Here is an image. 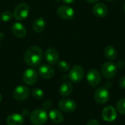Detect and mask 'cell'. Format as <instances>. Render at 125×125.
<instances>
[{
  "label": "cell",
  "mask_w": 125,
  "mask_h": 125,
  "mask_svg": "<svg viewBox=\"0 0 125 125\" xmlns=\"http://www.w3.org/2000/svg\"><path fill=\"white\" fill-rule=\"evenodd\" d=\"M42 59V49L36 45L29 48L24 53V60L26 63L31 67L38 66L40 64Z\"/></svg>",
  "instance_id": "1"
},
{
  "label": "cell",
  "mask_w": 125,
  "mask_h": 125,
  "mask_svg": "<svg viewBox=\"0 0 125 125\" xmlns=\"http://www.w3.org/2000/svg\"><path fill=\"white\" fill-rule=\"evenodd\" d=\"M47 119L48 114L44 109H36L30 114V121L34 125H44Z\"/></svg>",
  "instance_id": "2"
},
{
  "label": "cell",
  "mask_w": 125,
  "mask_h": 125,
  "mask_svg": "<svg viewBox=\"0 0 125 125\" xmlns=\"http://www.w3.org/2000/svg\"><path fill=\"white\" fill-rule=\"evenodd\" d=\"M29 14V7L26 3L18 4L13 12V18L17 21L26 19Z\"/></svg>",
  "instance_id": "3"
},
{
  "label": "cell",
  "mask_w": 125,
  "mask_h": 125,
  "mask_svg": "<svg viewBox=\"0 0 125 125\" xmlns=\"http://www.w3.org/2000/svg\"><path fill=\"white\" fill-rule=\"evenodd\" d=\"M117 71V66L112 62H106L101 67V73L105 78H113Z\"/></svg>",
  "instance_id": "4"
},
{
  "label": "cell",
  "mask_w": 125,
  "mask_h": 125,
  "mask_svg": "<svg viewBox=\"0 0 125 125\" xmlns=\"http://www.w3.org/2000/svg\"><path fill=\"white\" fill-rule=\"evenodd\" d=\"M84 76V70L80 65H75L71 68L69 72L68 78L74 83L80 82Z\"/></svg>",
  "instance_id": "5"
},
{
  "label": "cell",
  "mask_w": 125,
  "mask_h": 125,
  "mask_svg": "<svg viewBox=\"0 0 125 125\" xmlns=\"http://www.w3.org/2000/svg\"><path fill=\"white\" fill-rule=\"evenodd\" d=\"M38 80V73L37 72L32 69L29 68L25 70V72L23 74V82L29 86L34 85L37 83Z\"/></svg>",
  "instance_id": "6"
},
{
  "label": "cell",
  "mask_w": 125,
  "mask_h": 125,
  "mask_svg": "<svg viewBox=\"0 0 125 125\" xmlns=\"http://www.w3.org/2000/svg\"><path fill=\"white\" fill-rule=\"evenodd\" d=\"M86 79L89 83V84L92 86V87H96L97 86L102 80L101 78V74L100 72L95 69H92L89 71L86 75Z\"/></svg>",
  "instance_id": "7"
},
{
  "label": "cell",
  "mask_w": 125,
  "mask_h": 125,
  "mask_svg": "<svg viewBox=\"0 0 125 125\" xmlns=\"http://www.w3.org/2000/svg\"><path fill=\"white\" fill-rule=\"evenodd\" d=\"M109 96L110 94L108 90L104 87L97 89L94 92V100L97 103L100 105L105 104L109 100Z\"/></svg>",
  "instance_id": "8"
},
{
  "label": "cell",
  "mask_w": 125,
  "mask_h": 125,
  "mask_svg": "<svg viewBox=\"0 0 125 125\" xmlns=\"http://www.w3.org/2000/svg\"><path fill=\"white\" fill-rule=\"evenodd\" d=\"M58 106L61 111L65 113H71V112H73L76 109L77 104L73 100L62 99L59 102Z\"/></svg>",
  "instance_id": "9"
},
{
  "label": "cell",
  "mask_w": 125,
  "mask_h": 125,
  "mask_svg": "<svg viewBox=\"0 0 125 125\" xmlns=\"http://www.w3.org/2000/svg\"><path fill=\"white\" fill-rule=\"evenodd\" d=\"M57 14L59 18L64 20H71L75 16L74 10L67 5L60 6L57 9Z\"/></svg>",
  "instance_id": "10"
},
{
  "label": "cell",
  "mask_w": 125,
  "mask_h": 125,
  "mask_svg": "<svg viewBox=\"0 0 125 125\" xmlns=\"http://www.w3.org/2000/svg\"><path fill=\"white\" fill-rule=\"evenodd\" d=\"M29 95V90L26 86H17L12 93L14 99L17 101H23L28 98Z\"/></svg>",
  "instance_id": "11"
},
{
  "label": "cell",
  "mask_w": 125,
  "mask_h": 125,
  "mask_svg": "<svg viewBox=\"0 0 125 125\" xmlns=\"http://www.w3.org/2000/svg\"><path fill=\"white\" fill-rule=\"evenodd\" d=\"M102 117L105 122H114L117 117V113L116 109L113 106L105 107L102 112Z\"/></svg>",
  "instance_id": "12"
},
{
  "label": "cell",
  "mask_w": 125,
  "mask_h": 125,
  "mask_svg": "<svg viewBox=\"0 0 125 125\" xmlns=\"http://www.w3.org/2000/svg\"><path fill=\"white\" fill-rule=\"evenodd\" d=\"M45 58L48 62V63H49L50 64H56L59 62V55L56 49L53 48H50L45 51Z\"/></svg>",
  "instance_id": "13"
},
{
  "label": "cell",
  "mask_w": 125,
  "mask_h": 125,
  "mask_svg": "<svg viewBox=\"0 0 125 125\" xmlns=\"http://www.w3.org/2000/svg\"><path fill=\"white\" fill-rule=\"evenodd\" d=\"M13 34L18 38H23L26 35V29L24 25L20 22H15L11 26Z\"/></svg>",
  "instance_id": "14"
},
{
  "label": "cell",
  "mask_w": 125,
  "mask_h": 125,
  "mask_svg": "<svg viewBox=\"0 0 125 125\" xmlns=\"http://www.w3.org/2000/svg\"><path fill=\"white\" fill-rule=\"evenodd\" d=\"M92 11L94 15L97 18H104L107 15L108 9L105 4L103 3H97L93 6Z\"/></svg>",
  "instance_id": "15"
},
{
  "label": "cell",
  "mask_w": 125,
  "mask_h": 125,
  "mask_svg": "<svg viewBox=\"0 0 125 125\" xmlns=\"http://www.w3.org/2000/svg\"><path fill=\"white\" fill-rule=\"evenodd\" d=\"M39 74L44 79H50L54 75V70L51 65L42 64L39 68Z\"/></svg>",
  "instance_id": "16"
},
{
  "label": "cell",
  "mask_w": 125,
  "mask_h": 125,
  "mask_svg": "<svg viewBox=\"0 0 125 125\" xmlns=\"http://www.w3.org/2000/svg\"><path fill=\"white\" fill-rule=\"evenodd\" d=\"M6 122L7 125H23L24 117L20 114H12L7 116Z\"/></svg>",
  "instance_id": "17"
},
{
  "label": "cell",
  "mask_w": 125,
  "mask_h": 125,
  "mask_svg": "<svg viewBox=\"0 0 125 125\" xmlns=\"http://www.w3.org/2000/svg\"><path fill=\"white\" fill-rule=\"evenodd\" d=\"M73 90V86L72 83L70 82L65 81L61 84L59 89V92L60 95H62V97H67L72 94Z\"/></svg>",
  "instance_id": "18"
},
{
  "label": "cell",
  "mask_w": 125,
  "mask_h": 125,
  "mask_svg": "<svg viewBox=\"0 0 125 125\" xmlns=\"http://www.w3.org/2000/svg\"><path fill=\"white\" fill-rule=\"evenodd\" d=\"M46 26V21L44 18L38 17L33 23V29L36 33H41L43 31Z\"/></svg>",
  "instance_id": "19"
},
{
  "label": "cell",
  "mask_w": 125,
  "mask_h": 125,
  "mask_svg": "<svg viewBox=\"0 0 125 125\" xmlns=\"http://www.w3.org/2000/svg\"><path fill=\"white\" fill-rule=\"evenodd\" d=\"M49 117H50L51 120L56 124L61 123L64 119V116H63L62 114L59 110H56V109H53L50 111Z\"/></svg>",
  "instance_id": "20"
},
{
  "label": "cell",
  "mask_w": 125,
  "mask_h": 125,
  "mask_svg": "<svg viewBox=\"0 0 125 125\" xmlns=\"http://www.w3.org/2000/svg\"><path fill=\"white\" fill-rule=\"evenodd\" d=\"M104 54L109 60H114L117 56V51L112 45H108L104 49Z\"/></svg>",
  "instance_id": "21"
},
{
  "label": "cell",
  "mask_w": 125,
  "mask_h": 125,
  "mask_svg": "<svg viewBox=\"0 0 125 125\" xmlns=\"http://www.w3.org/2000/svg\"><path fill=\"white\" fill-rule=\"evenodd\" d=\"M31 94L32 95V97L37 100H40L42 99L44 96V92L41 89L39 88H34L33 89H31Z\"/></svg>",
  "instance_id": "22"
},
{
  "label": "cell",
  "mask_w": 125,
  "mask_h": 125,
  "mask_svg": "<svg viewBox=\"0 0 125 125\" xmlns=\"http://www.w3.org/2000/svg\"><path fill=\"white\" fill-rule=\"evenodd\" d=\"M12 17H13V14H12L10 11H3L0 14V18L4 22L10 21L12 18Z\"/></svg>",
  "instance_id": "23"
},
{
  "label": "cell",
  "mask_w": 125,
  "mask_h": 125,
  "mask_svg": "<svg viewBox=\"0 0 125 125\" xmlns=\"http://www.w3.org/2000/svg\"><path fill=\"white\" fill-rule=\"evenodd\" d=\"M116 108L120 114H125V98H122L117 102Z\"/></svg>",
  "instance_id": "24"
},
{
  "label": "cell",
  "mask_w": 125,
  "mask_h": 125,
  "mask_svg": "<svg viewBox=\"0 0 125 125\" xmlns=\"http://www.w3.org/2000/svg\"><path fill=\"white\" fill-rule=\"evenodd\" d=\"M58 68H59V70L60 71L65 73V72H67V71L69 70L70 65L65 61H60V62H58Z\"/></svg>",
  "instance_id": "25"
},
{
  "label": "cell",
  "mask_w": 125,
  "mask_h": 125,
  "mask_svg": "<svg viewBox=\"0 0 125 125\" xmlns=\"http://www.w3.org/2000/svg\"><path fill=\"white\" fill-rule=\"evenodd\" d=\"M119 85L122 89H125V76H123L119 81Z\"/></svg>",
  "instance_id": "26"
},
{
  "label": "cell",
  "mask_w": 125,
  "mask_h": 125,
  "mask_svg": "<svg viewBox=\"0 0 125 125\" xmlns=\"http://www.w3.org/2000/svg\"><path fill=\"white\" fill-rule=\"evenodd\" d=\"M86 125H100L99 122L96 119H92V120H89L87 124Z\"/></svg>",
  "instance_id": "27"
},
{
  "label": "cell",
  "mask_w": 125,
  "mask_h": 125,
  "mask_svg": "<svg viewBox=\"0 0 125 125\" xmlns=\"http://www.w3.org/2000/svg\"><path fill=\"white\" fill-rule=\"evenodd\" d=\"M43 108L45 109H49V108H51V101H49V100L45 101L44 103V104H43Z\"/></svg>",
  "instance_id": "28"
},
{
  "label": "cell",
  "mask_w": 125,
  "mask_h": 125,
  "mask_svg": "<svg viewBox=\"0 0 125 125\" xmlns=\"http://www.w3.org/2000/svg\"><path fill=\"white\" fill-rule=\"evenodd\" d=\"M63 2L66 3V4H72L73 3L75 0H62Z\"/></svg>",
  "instance_id": "29"
},
{
  "label": "cell",
  "mask_w": 125,
  "mask_h": 125,
  "mask_svg": "<svg viewBox=\"0 0 125 125\" xmlns=\"http://www.w3.org/2000/svg\"><path fill=\"white\" fill-rule=\"evenodd\" d=\"M124 66H125V64H124V62H123L122 61H119V62H118V67L122 68V67H124Z\"/></svg>",
  "instance_id": "30"
},
{
  "label": "cell",
  "mask_w": 125,
  "mask_h": 125,
  "mask_svg": "<svg viewBox=\"0 0 125 125\" xmlns=\"http://www.w3.org/2000/svg\"><path fill=\"white\" fill-rule=\"evenodd\" d=\"M86 1H87V2H89V3H96V2H97L99 0H85Z\"/></svg>",
  "instance_id": "31"
},
{
  "label": "cell",
  "mask_w": 125,
  "mask_h": 125,
  "mask_svg": "<svg viewBox=\"0 0 125 125\" xmlns=\"http://www.w3.org/2000/svg\"><path fill=\"white\" fill-rule=\"evenodd\" d=\"M1 95L0 94V103H1Z\"/></svg>",
  "instance_id": "32"
},
{
  "label": "cell",
  "mask_w": 125,
  "mask_h": 125,
  "mask_svg": "<svg viewBox=\"0 0 125 125\" xmlns=\"http://www.w3.org/2000/svg\"><path fill=\"white\" fill-rule=\"evenodd\" d=\"M124 10H125V4H124Z\"/></svg>",
  "instance_id": "33"
},
{
  "label": "cell",
  "mask_w": 125,
  "mask_h": 125,
  "mask_svg": "<svg viewBox=\"0 0 125 125\" xmlns=\"http://www.w3.org/2000/svg\"><path fill=\"white\" fill-rule=\"evenodd\" d=\"M106 1H114V0H106Z\"/></svg>",
  "instance_id": "34"
}]
</instances>
